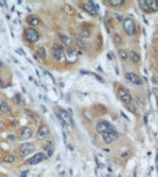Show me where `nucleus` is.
Returning <instances> with one entry per match:
<instances>
[{"mask_svg": "<svg viewBox=\"0 0 158 177\" xmlns=\"http://www.w3.org/2000/svg\"><path fill=\"white\" fill-rule=\"evenodd\" d=\"M116 91H118V97L120 99V102H122L123 105H126V107H131V106H132V100H133L132 94H131L125 87H120V86H118Z\"/></svg>", "mask_w": 158, "mask_h": 177, "instance_id": "nucleus-1", "label": "nucleus"}, {"mask_svg": "<svg viewBox=\"0 0 158 177\" xmlns=\"http://www.w3.org/2000/svg\"><path fill=\"white\" fill-rule=\"evenodd\" d=\"M123 29H125V34H126V35L133 37V35H135V32H136V26H135L133 19H131V18L123 19Z\"/></svg>", "mask_w": 158, "mask_h": 177, "instance_id": "nucleus-2", "label": "nucleus"}, {"mask_svg": "<svg viewBox=\"0 0 158 177\" xmlns=\"http://www.w3.org/2000/svg\"><path fill=\"white\" fill-rule=\"evenodd\" d=\"M23 35H25V39L28 41V42H37L38 39H39V34H38V31L35 29V28H26L25 29V32H23Z\"/></svg>", "mask_w": 158, "mask_h": 177, "instance_id": "nucleus-3", "label": "nucleus"}, {"mask_svg": "<svg viewBox=\"0 0 158 177\" xmlns=\"http://www.w3.org/2000/svg\"><path fill=\"white\" fill-rule=\"evenodd\" d=\"M139 6L145 12H155L158 9V1H155V0H141Z\"/></svg>", "mask_w": 158, "mask_h": 177, "instance_id": "nucleus-4", "label": "nucleus"}, {"mask_svg": "<svg viewBox=\"0 0 158 177\" xmlns=\"http://www.w3.org/2000/svg\"><path fill=\"white\" fill-rule=\"evenodd\" d=\"M52 57L55 61H62L65 58V54H64V48L60 44H54L52 45Z\"/></svg>", "mask_w": 158, "mask_h": 177, "instance_id": "nucleus-5", "label": "nucleus"}, {"mask_svg": "<svg viewBox=\"0 0 158 177\" xmlns=\"http://www.w3.org/2000/svg\"><path fill=\"white\" fill-rule=\"evenodd\" d=\"M102 136H103V141H105L106 144H112V142H115V141L119 138V132L115 131L113 128H110L107 132H105Z\"/></svg>", "mask_w": 158, "mask_h": 177, "instance_id": "nucleus-6", "label": "nucleus"}, {"mask_svg": "<svg viewBox=\"0 0 158 177\" xmlns=\"http://www.w3.org/2000/svg\"><path fill=\"white\" fill-rule=\"evenodd\" d=\"M34 151H35V145L31 142H26V144L20 145V148H19V154L22 157H28V155L34 154Z\"/></svg>", "mask_w": 158, "mask_h": 177, "instance_id": "nucleus-7", "label": "nucleus"}, {"mask_svg": "<svg viewBox=\"0 0 158 177\" xmlns=\"http://www.w3.org/2000/svg\"><path fill=\"white\" fill-rule=\"evenodd\" d=\"M81 7H83L87 13H90V15H97V12H99V6H97V3H94V1H84V3L81 4Z\"/></svg>", "mask_w": 158, "mask_h": 177, "instance_id": "nucleus-8", "label": "nucleus"}, {"mask_svg": "<svg viewBox=\"0 0 158 177\" xmlns=\"http://www.w3.org/2000/svg\"><path fill=\"white\" fill-rule=\"evenodd\" d=\"M57 115H58V118L61 119V122L62 124H65V125H73V119H71V115L67 112V110H62V109H60L58 112H57Z\"/></svg>", "mask_w": 158, "mask_h": 177, "instance_id": "nucleus-9", "label": "nucleus"}, {"mask_svg": "<svg viewBox=\"0 0 158 177\" xmlns=\"http://www.w3.org/2000/svg\"><path fill=\"white\" fill-rule=\"evenodd\" d=\"M45 158H46V155H45L44 152H37L34 157H29L25 163L29 164V166H34V164H39V163H42Z\"/></svg>", "mask_w": 158, "mask_h": 177, "instance_id": "nucleus-10", "label": "nucleus"}, {"mask_svg": "<svg viewBox=\"0 0 158 177\" xmlns=\"http://www.w3.org/2000/svg\"><path fill=\"white\" fill-rule=\"evenodd\" d=\"M125 77H126V80H128L131 84H133V86H141V84H142V80H141V79H139V76H138V74H135V73L128 71V73L125 74Z\"/></svg>", "mask_w": 158, "mask_h": 177, "instance_id": "nucleus-11", "label": "nucleus"}, {"mask_svg": "<svg viewBox=\"0 0 158 177\" xmlns=\"http://www.w3.org/2000/svg\"><path fill=\"white\" fill-rule=\"evenodd\" d=\"M110 128H112V126H110V124H109V122H106V121H99V122L96 124V131L100 133V135H103L105 132H107Z\"/></svg>", "mask_w": 158, "mask_h": 177, "instance_id": "nucleus-12", "label": "nucleus"}, {"mask_svg": "<svg viewBox=\"0 0 158 177\" xmlns=\"http://www.w3.org/2000/svg\"><path fill=\"white\" fill-rule=\"evenodd\" d=\"M48 135H49V128L46 125H41L38 128V131H37V138L38 139H45V138H48Z\"/></svg>", "mask_w": 158, "mask_h": 177, "instance_id": "nucleus-13", "label": "nucleus"}, {"mask_svg": "<svg viewBox=\"0 0 158 177\" xmlns=\"http://www.w3.org/2000/svg\"><path fill=\"white\" fill-rule=\"evenodd\" d=\"M31 136H32V129H31L29 126H25V128L20 129V132H19V139L25 141V139H29Z\"/></svg>", "mask_w": 158, "mask_h": 177, "instance_id": "nucleus-14", "label": "nucleus"}, {"mask_svg": "<svg viewBox=\"0 0 158 177\" xmlns=\"http://www.w3.org/2000/svg\"><path fill=\"white\" fill-rule=\"evenodd\" d=\"M64 54H65V57H67V60H68V61H76V60H77V54H79V52L70 46L67 51H64Z\"/></svg>", "mask_w": 158, "mask_h": 177, "instance_id": "nucleus-15", "label": "nucleus"}, {"mask_svg": "<svg viewBox=\"0 0 158 177\" xmlns=\"http://www.w3.org/2000/svg\"><path fill=\"white\" fill-rule=\"evenodd\" d=\"M128 60H129L131 63H133V64H138V63L141 61V57H139V54H138L136 51H129V52H128Z\"/></svg>", "mask_w": 158, "mask_h": 177, "instance_id": "nucleus-16", "label": "nucleus"}, {"mask_svg": "<svg viewBox=\"0 0 158 177\" xmlns=\"http://www.w3.org/2000/svg\"><path fill=\"white\" fill-rule=\"evenodd\" d=\"M28 23L31 25V28H34V26H37V25H39L41 23V19L38 16H35V15H31V16H28Z\"/></svg>", "mask_w": 158, "mask_h": 177, "instance_id": "nucleus-17", "label": "nucleus"}, {"mask_svg": "<svg viewBox=\"0 0 158 177\" xmlns=\"http://www.w3.org/2000/svg\"><path fill=\"white\" fill-rule=\"evenodd\" d=\"M0 112L1 113H9L10 112V106L4 100H1V99H0Z\"/></svg>", "mask_w": 158, "mask_h": 177, "instance_id": "nucleus-18", "label": "nucleus"}, {"mask_svg": "<svg viewBox=\"0 0 158 177\" xmlns=\"http://www.w3.org/2000/svg\"><path fill=\"white\" fill-rule=\"evenodd\" d=\"M107 4H109V6H113V7H120V6L125 4V1H123V0H109Z\"/></svg>", "mask_w": 158, "mask_h": 177, "instance_id": "nucleus-19", "label": "nucleus"}, {"mask_svg": "<svg viewBox=\"0 0 158 177\" xmlns=\"http://www.w3.org/2000/svg\"><path fill=\"white\" fill-rule=\"evenodd\" d=\"M60 39H61V42L64 45H67V46H71V39L67 37V35H64V34H60Z\"/></svg>", "mask_w": 158, "mask_h": 177, "instance_id": "nucleus-20", "label": "nucleus"}, {"mask_svg": "<svg viewBox=\"0 0 158 177\" xmlns=\"http://www.w3.org/2000/svg\"><path fill=\"white\" fill-rule=\"evenodd\" d=\"M1 160H3V163H9V164H10V163H15L16 157H15V155H12V154H6Z\"/></svg>", "mask_w": 158, "mask_h": 177, "instance_id": "nucleus-21", "label": "nucleus"}, {"mask_svg": "<svg viewBox=\"0 0 158 177\" xmlns=\"http://www.w3.org/2000/svg\"><path fill=\"white\" fill-rule=\"evenodd\" d=\"M45 150H46V157H51L52 155V152H54V147H52V142H49V144H46L45 145Z\"/></svg>", "mask_w": 158, "mask_h": 177, "instance_id": "nucleus-22", "label": "nucleus"}, {"mask_svg": "<svg viewBox=\"0 0 158 177\" xmlns=\"http://www.w3.org/2000/svg\"><path fill=\"white\" fill-rule=\"evenodd\" d=\"M118 55H119V58H120V60H123V61H125V60H128V52H126L125 49H119Z\"/></svg>", "mask_w": 158, "mask_h": 177, "instance_id": "nucleus-23", "label": "nucleus"}, {"mask_svg": "<svg viewBox=\"0 0 158 177\" xmlns=\"http://www.w3.org/2000/svg\"><path fill=\"white\" fill-rule=\"evenodd\" d=\"M37 55H38L39 58H42V60H44V58L46 57V54H45V48H44V46L38 48V51H37Z\"/></svg>", "mask_w": 158, "mask_h": 177, "instance_id": "nucleus-24", "label": "nucleus"}, {"mask_svg": "<svg viewBox=\"0 0 158 177\" xmlns=\"http://www.w3.org/2000/svg\"><path fill=\"white\" fill-rule=\"evenodd\" d=\"M15 100H16V103H22V100H20V94H16V96H15Z\"/></svg>", "mask_w": 158, "mask_h": 177, "instance_id": "nucleus-25", "label": "nucleus"}]
</instances>
